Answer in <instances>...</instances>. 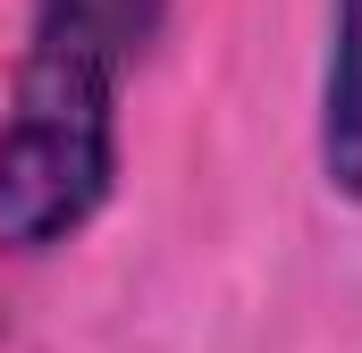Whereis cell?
Wrapping results in <instances>:
<instances>
[{"label":"cell","instance_id":"1","mask_svg":"<svg viewBox=\"0 0 362 353\" xmlns=\"http://www.w3.org/2000/svg\"><path fill=\"white\" fill-rule=\"evenodd\" d=\"M169 0H42L0 118V244L51 253L110 202L118 76L160 34Z\"/></svg>","mask_w":362,"mask_h":353},{"label":"cell","instance_id":"2","mask_svg":"<svg viewBox=\"0 0 362 353\" xmlns=\"http://www.w3.org/2000/svg\"><path fill=\"white\" fill-rule=\"evenodd\" d=\"M320 176L362 202V0H329V68H320Z\"/></svg>","mask_w":362,"mask_h":353}]
</instances>
